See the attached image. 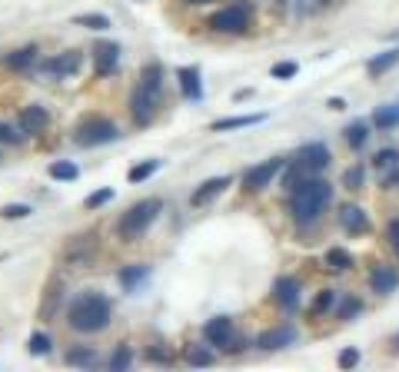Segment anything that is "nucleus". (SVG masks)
Here are the masks:
<instances>
[{"instance_id": "obj_6", "label": "nucleus", "mask_w": 399, "mask_h": 372, "mask_svg": "<svg viewBox=\"0 0 399 372\" xmlns=\"http://www.w3.org/2000/svg\"><path fill=\"white\" fill-rule=\"evenodd\" d=\"M160 100H163V94H156V90H150V86L136 84L133 90H130V100H127V110H130V120H133V126H150L156 120V114H160Z\"/></svg>"}, {"instance_id": "obj_7", "label": "nucleus", "mask_w": 399, "mask_h": 372, "mask_svg": "<svg viewBox=\"0 0 399 372\" xmlns=\"http://www.w3.org/2000/svg\"><path fill=\"white\" fill-rule=\"evenodd\" d=\"M97 249H100V236L97 233H80V236H70L67 246H64V263L67 266H77V269H87L94 266V259H97Z\"/></svg>"}, {"instance_id": "obj_41", "label": "nucleus", "mask_w": 399, "mask_h": 372, "mask_svg": "<svg viewBox=\"0 0 399 372\" xmlns=\"http://www.w3.org/2000/svg\"><path fill=\"white\" fill-rule=\"evenodd\" d=\"M273 80H293V76L300 74V64L296 60H283V64H273Z\"/></svg>"}, {"instance_id": "obj_14", "label": "nucleus", "mask_w": 399, "mask_h": 372, "mask_svg": "<svg viewBox=\"0 0 399 372\" xmlns=\"http://www.w3.org/2000/svg\"><path fill=\"white\" fill-rule=\"evenodd\" d=\"M293 343H296V329L290 323L270 326V329H263V333L256 336V349H263V353H276V349H286Z\"/></svg>"}, {"instance_id": "obj_43", "label": "nucleus", "mask_w": 399, "mask_h": 372, "mask_svg": "<svg viewBox=\"0 0 399 372\" xmlns=\"http://www.w3.org/2000/svg\"><path fill=\"white\" fill-rule=\"evenodd\" d=\"M30 213L34 210H30L27 203H7V206L0 210V216H4V220H27Z\"/></svg>"}, {"instance_id": "obj_2", "label": "nucleus", "mask_w": 399, "mask_h": 372, "mask_svg": "<svg viewBox=\"0 0 399 372\" xmlns=\"http://www.w3.org/2000/svg\"><path fill=\"white\" fill-rule=\"evenodd\" d=\"M113 319V303L110 296H103L100 289H87L67 303V326L80 336H94L103 333Z\"/></svg>"}, {"instance_id": "obj_21", "label": "nucleus", "mask_w": 399, "mask_h": 372, "mask_svg": "<svg viewBox=\"0 0 399 372\" xmlns=\"http://www.w3.org/2000/svg\"><path fill=\"white\" fill-rule=\"evenodd\" d=\"M146 279H150V266H146V263H130V266H123L117 273L120 289H123V293H130V296H133V293H140V286H143Z\"/></svg>"}, {"instance_id": "obj_47", "label": "nucleus", "mask_w": 399, "mask_h": 372, "mask_svg": "<svg viewBox=\"0 0 399 372\" xmlns=\"http://www.w3.org/2000/svg\"><path fill=\"white\" fill-rule=\"evenodd\" d=\"M246 349V339L243 336H233V339H230V343L223 346V349H220V353H226V356H240Z\"/></svg>"}, {"instance_id": "obj_18", "label": "nucleus", "mask_w": 399, "mask_h": 372, "mask_svg": "<svg viewBox=\"0 0 399 372\" xmlns=\"http://www.w3.org/2000/svg\"><path fill=\"white\" fill-rule=\"evenodd\" d=\"M60 306H64V279L54 276L47 283V289H44V303H40V309H37V319L50 323V319L60 313Z\"/></svg>"}, {"instance_id": "obj_15", "label": "nucleus", "mask_w": 399, "mask_h": 372, "mask_svg": "<svg viewBox=\"0 0 399 372\" xmlns=\"http://www.w3.org/2000/svg\"><path fill=\"white\" fill-rule=\"evenodd\" d=\"M233 186V176H210V180H203L200 186H196L193 193H190V206H210V203L220 196V193H226Z\"/></svg>"}, {"instance_id": "obj_10", "label": "nucleus", "mask_w": 399, "mask_h": 372, "mask_svg": "<svg viewBox=\"0 0 399 372\" xmlns=\"http://www.w3.org/2000/svg\"><path fill=\"white\" fill-rule=\"evenodd\" d=\"M94 74L97 76H110V74H117V67H120V44H113V40H97L94 44Z\"/></svg>"}, {"instance_id": "obj_5", "label": "nucleus", "mask_w": 399, "mask_h": 372, "mask_svg": "<svg viewBox=\"0 0 399 372\" xmlns=\"http://www.w3.org/2000/svg\"><path fill=\"white\" fill-rule=\"evenodd\" d=\"M206 27L213 34H223V37H243L253 27V7L240 0V4H230V7H220L213 17L206 20Z\"/></svg>"}, {"instance_id": "obj_29", "label": "nucleus", "mask_w": 399, "mask_h": 372, "mask_svg": "<svg viewBox=\"0 0 399 372\" xmlns=\"http://www.w3.org/2000/svg\"><path fill=\"white\" fill-rule=\"evenodd\" d=\"M343 136H346L350 150H363V146L370 144V124H366V120H353V124L343 130Z\"/></svg>"}, {"instance_id": "obj_49", "label": "nucleus", "mask_w": 399, "mask_h": 372, "mask_svg": "<svg viewBox=\"0 0 399 372\" xmlns=\"http://www.w3.org/2000/svg\"><path fill=\"white\" fill-rule=\"evenodd\" d=\"M326 106H330V110H346V100H343V96H330Z\"/></svg>"}, {"instance_id": "obj_34", "label": "nucleus", "mask_w": 399, "mask_h": 372, "mask_svg": "<svg viewBox=\"0 0 399 372\" xmlns=\"http://www.w3.org/2000/svg\"><path fill=\"white\" fill-rule=\"evenodd\" d=\"M363 183H366V166H363V163H353L350 170L343 173V190L360 193V190H363Z\"/></svg>"}, {"instance_id": "obj_1", "label": "nucleus", "mask_w": 399, "mask_h": 372, "mask_svg": "<svg viewBox=\"0 0 399 372\" xmlns=\"http://www.w3.org/2000/svg\"><path fill=\"white\" fill-rule=\"evenodd\" d=\"M330 203H333V183L306 176L290 190L286 213H290V220L296 226H316L323 220V213L330 210Z\"/></svg>"}, {"instance_id": "obj_3", "label": "nucleus", "mask_w": 399, "mask_h": 372, "mask_svg": "<svg viewBox=\"0 0 399 372\" xmlns=\"http://www.w3.org/2000/svg\"><path fill=\"white\" fill-rule=\"evenodd\" d=\"M160 213H163V200H160V196H150V200L133 203L127 213H120V220H117V236L123 239V243H133L136 236H143L146 229L153 226Z\"/></svg>"}, {"instance_id": "obj_50", "label": "nucleus", "mask_w": 399, "mask_h": 372, "mask_svg": "<svg viewBox=\"0 0 399 372\" xmlns=\"http://www.w3.org/2000/svg\"><path fill=\"white\" fill-rule=\"evenodd\" d=\"M250 96H253V90H250V86H243V90H236V100H250Z\"/></svg>"}, {"instance_id": "obj_45", "label": "nucleus", "mask_w": 399, "mask_h": 372, "mask_svg": "<svg viewBox=\"0 0 399 372\" xmlns=\"http://www.w3.org/2000/svg\"><path fill=\"white\" fill-rule=\"evenodd\" d=\"M146 359H150V363H160V366H170V363H173V356L163 349V343L150 346V349H146Z\"/></svg>"}, {"instance_id": "obj_26", "label": "nucleus", "mask_w": 399, "mask_h": 372, "mask_svg": "<svg viewBox=\"0 0 399 372\" xmlns=\"http://www.w3.org/2000/svg\"><path fill=\"white\" fill-rule=\"evenodd\" d=\"M323 263L333 269V273H350L353 266H356V259H353L350 249H343V246H330L326 249V256H323Z\"/></svg>"}, {"instance_id": "obj_48", "label": "nucleus", "mask_w": 399, "mask_h": 372, "mask_svg": "<svg viewBox=\"0 0 399 372\" xmlns=\"http://www.w3.org/2000/svg\"><path fill=\"white\" fill-rule=\"evenodd\" d=\"M380 183H383V190H393V186H399V166L380 173Z\"/></svg>"}, {"instance_id": "obj_27", "label": "nucleus", "mask_w": 399, "mask_h": 372, "mask_svg": "<svg viewBox=\"0 0 399 372\" xmlns=\"http://www.w3.org/2000/svg\"><path fill=\"white\" fill-rule=\"evenodd\" d=\"M183 363L200 369V366H213L216 356H213V346H183Z\"/></svg>"}, {"instance_id": "obj_31", "label": "nucleus", "mask_w": 399, "mask_h": 372, "mask_svg": "<svg viewBox=\"0 0 399 372\" xmlns=\"http://www.w3.org/2000/svg\"><path fill=\"white\" fill-rule=\"evenodd\" d=\"M399 64V47L396 50H386V54H376V57L366 64V74L370 76H383L386 70H393Z\"/></svg>"}, {"instance_id": "obj_9", "label": "nucleus", "mask_w": 399, "mask_h": 372, "mask_svg": "<svg viewBox=\"0 0 399 372\" xmlns=\"http://www.w3.org/2000/svg\"><path fill=\"white\" fill-rule=\"evenodd\" d=\"M286 156H270L266 163H256V166H250L243 176V190L246 193H260L266 190V186H273V180L283 173V166H286Z\"/></svg>"}, {"instance_id": "obj_51", "label": "nucleus", "mask_w": 399, "mask_h": 372, "mask_svg": "<svg viewBox=\"0 0 399 372\" xmlns=\"http://www.w3.org/2000/svg\"><path fill=\"white\" fill-rule=\"evenodd\" d=\"M393 356H399V333L393 336Z\"/></svg>"}, {"instance_id": "obj_40", "label": "nucleus", "mask_w": 399, "mask_h": 372, "mask_svg": "<svg viewBox=\"0 0 399 372\" xmlns=\"http://www.w3.org/2000/svg\"><path fill=\"white\" fill-rule=\"evenodd\" d=\"M156 170H160V160H143V163H136V166H130L127 180L130 183H143V180H150Z\"/></svg>"}, {"instance_id": "obj_37", "label": "nucleus", "mask_w": 399, "mask_h": 372, "mask_svg": "<svg viewBox=\"0 0 399 372\" xmlns=\"http://www.w3.org/2000/svg\"><path fill=\"white\" fill-rule=\"evenodd\" d=\"M130 363H133V349L123 343V346H117V349H113V356L107 359V369L110 372H123V369H130Z\"/></svg>"}, {"instance_id": "obj_39", "label": "nucleus", "mask_w": 399, "mask_h": 372, "mask_svg": "<svg viewBox=\"0 0 399 372\" xmlns=\"http://www.w3.org/2000/svg\"><path fill=\"white\" fill-rule=\"evenodd\" d=\"M373 166H376L380 173L399 166V150H396V146H383V150H376V156H373Z\"/></svg>"}, {"instance_id": "obj_46", "label": "nucleus", "mask_w": 399, "mask_h": 372, "mask_svg": "<svg viewBox=\"0 0 399 372\" xmlns=\"http://www.w3.org/2000/svg\"><path fill=\"white\" fill-rule=\"evenodd\" d=\"M386 243H390V249L399 256V216H393V220L386 223Z\"/></svg>"}, {"instance_id": "obj_19", "label": "nucleus", "mask_w": 399, "mask_h": 372, "mask_svg": "<svg viewBox=\"0 0 399 372\" xmlns=\"http://www.w3.org/2000/svg\"><path fill=\"white\" fill-rule=\"evenodd\" d=\"M176 84H180L183 100H190V104L203 100V76H200V67H180L176 70Z\"/></svg>"}, {"instance_id": "obj_11", "label": "nucleus", "mask_w": 399, "mask_h": 372, "mask_svg": "<svg viewBox=\"0 0 399 372\" xmlns=\"http://www.w3.org/2000/svg\"><path fill=\"white\" fill-rule=\"evenodd\" d=\"M336 220H340L343 233H350V236H366L373 229L370 213L363 210V206H356V203H343L340 213H336Z\"/></svg>"}, {"instance_id": "obj_30", "label": "nucleus", "mask_w": 399, "mask_h": 372, "mask_svg": "<svg viewBox=\"0 0 399 372\" xmlns=\"http://www.w3.org/2000/svg\"><path fill=\"white\" fill-rule=\"evenodd\" d=\"M363 309H366V303H363L360 296H340V303H336V319H343V323H350V319H356V316H363Z\"/></svg>"}, {"instance_id": "obj_52", "label": "nucleus", "mask_w": 399, "mask_h": 372, "mask_svg": "<svg viewBox=\"0 0 399 372\" xmlns=\"http://www.w3.org/2000/svg\"><path fill=\"white\" fill-rule=\"evenodd\" d=\"M186 4H193V7H203V4H213V0H186Z\"/></svg>"}, {"instance_id": "obj_12", "label": "nucleus", "mask_w": 399, "mask_h": 372, "mask_svg": "<svg viewBox=\"0 0 399 372\" xmlns=\"http://www.w3.org/2000/svg\"><path fill=\"white\" fill-rule=\"evenodd\" d=\"M296 163H300L303 170H306V173L313 176V173L330 170L333 153H330V146H326V144H320V140H316V144H306L300 153H296Z\"/></svg>"}, {"instance_id": "obj_25", "label": "nucleus", "mask_w": 399, "mask_h": 372, "mask_svg": "<svg viewBox=\"0 0 399 372\" xmlns=\"http://www.w3.org/2000/svg\"><path fill=\"white\" fill-rule=\"evenodd\" d=\"M64 363L67 366H77V369H94V366L100 363V356L94 346H74V349H67L64 353Z\"/></svg>"}, {"instance_id": "obj_22", "label": "nucleus", "mask_w": 399, "mask_h": 372, "mask_svg": "<svg viewBox=\"0 0 399 372\" xmlns=\"http://www.w3.org/2000/svg\"><path fill=\"white\" fill-rule=\"evenodd\" d=\"M37 54H40V47H34V44H27V47H20V50H10L7 57H4V67L14 70V74H24V70L37 67Z\"/></svg>"}, {"instance_id": "obj_35", "label": "nucleus", "mask_w": 399, "mask_h": 372, "mask_svg": "<svg viewBox=\"0 0 399 372\" xmlns=\"http://www.w3.org/2000/svg\"><path fill=\"white\" fill-rule=\"evenodd\" d=\"M140 84L156 90V94H163V67H160V64H146V67L140 70Z\"/></svg>"}, {"instance_id": "obj_23", "label": "nucleus", "mask_w": 399, "mask_h": 372, "mask_svg": "<svg viewBox=\"0 0 399 372\" xmlns=\"http://www.w3.org/2000/svg\"><path fill=\"white\" fill-rule=\"evenodd\" d=\"M266 114H246V116H223L210 124V134H226V130H243V126H256L263 124Z\"/></svg>"}, {"instance_id": "obj_36", "label": "nucleus", "mask_w": 399, "mask_h": 372, "mask_svg": "<svg viewBox=\"0 0 399 372\" xmlns=\"http://www.w3.org/2000/svg\"><path fill=\"white\" fill-rule=\"evenodd\" d=\"M50 349H54V339H50V333H44V329L30 333V339H27V353L30 356H50Z\"/></svg>"}, {"instance_id": "obj_38", "label": "nucleus", "mask_w": 399, "mask_h": 372, "mask_svg": "<svg viewBox=\"0 0 399 372\" xmlns=\"http://www.w3.org/2000/svg\"><path fill=\"white\" fill-rule=\"evenodd\" d=\"M74 27H87V30H110V17L107 14H77Z\"/></svg>"}, {"instance_id": "obj_33", "label": "nucleus", "mask_w": 399, "mask_h": 372, "mask_svg": "<svg viewBox=\"0 0 399 372\" xmlns=\"http://www.w3.org/2000/svg\"><path fill=\"white\" fill-rule=\"evenodd\" d=\"M50 180H57V183H70V180H77L80 176V166L77 163H70V160H57V163H50Z\"/></svg>"}, {"instance_id": "obj_17", "label": "nucleus", "mask_w": 399, "mask_h": 372, "mask_svg": "<svg viewBox=\"0 0 399 372\" xmlns=\"http://www.w3.org/2000/svg\"><path fill=\"white\" fill-rule=\"evenodd\" d=\"M233 336H236V326L230 316H213V319L203 326V343L213 346V349H223Z\"/></svg>"}, {"instance_id": "obj_8", "label": "nucleus", "mask_w": 399, "mask_h": 372, "mask_svg": "<svg viewBox=\"0 0 399 372\" xmlns=\"http://www.w3.org/2000/svg\"><path fill=\"white\" fill-rule=\"evenodd\" d=\"M80 67H84V50H64V54H54V57L37 64V70L44 76H50V80H67Z\"/></svg>"}, {"instance_id": "obj_4", "label": "nucleus", "mask_w": 399, "mask_h": 372, "mask_svg": "<svg viewBox=\"0 0 399 372\" xmlns=\"http://www.w3.org/2000/svg\"><path fill=\"white\" fill-rule=\"evenodd\" d=\"M120 126L110 120V116L103 114H87L84 120H80L77 126H74V134H70V140L77 146H84V150H90V146H103V144H113V140H120Z\"/></svg>"}, {"instance_id": "obj_42", "label": "nucleus", "mask_w": 399, "mask_h": 372, "mask_svg": "<svg viewBox=\"0 0 399 372\" xmlns=\"http://www.w3.org/2000/svg\"><path fill=\"white\" fill-rule=\"evenodd\" d=\"M113 200V190H97V193H90L87 200H84V210H100V206H107V203Z\"/></svg>"}, {"instance_id": "obj_44", "label": "nucleus", "mask_w": 399, "mask_h": 372, "mask_svg": "<svg viewBox=\"0 0 399 372\" xmlns=\"http://www.w3.org/2000/svg\"><path fill=\"white\" fill-rule=\"evenodd\" d=\"M336 366H340V369H356V366H360V349H356V346L343 349V353L336 356Z\"/></svg>"}, {"instance_id": "obj_28", "label": "nucleus", "mask_w": 399, "mask_h": 372, "mask_svg": "<svg viewBox=\"0 0 399 372\" xmlns=\"http://www.w3.org/2000/svg\"><path fill=\"white\" fill-rule=\"evenodd\" d=\"M30 136L27 130L20 126V120H4L0 116V144H10V146H20V144H27Z\"/></svg>"}, {"instance_id": "obj_24", "label": "nucleus", "mask_w": 399, "mask_h": 372, "mask_svg": "<svg viewBox=\"0 0 399 372\" xmlns=\"http://www.w3.org/2000/svg\"><path fill=\"white\" fill-rule=\"evenodd\" d=\"M336 303H340V293H336V289H320V293H316V299L310 303V309H306V316H310V319H323V316H333Z\"/></svg>"}, {"instance_id": "obj_13", "label": "nucleus", "mask_w": 399, "mask_h": 372, "mask_svg": "<svg viewBox=\"0 0 399 372\" xmlns=\"http://www.w3.org/2000/svg\"><path fill=\"white\" fill-rule=\"evenodd\" d=\"M300 293H303V286L296 276H276V283H273V303L280 306L283 313H296Z\"/></svg>"}, {"instance_id": "obj_32", "label": "nucleus", "mask_w": 399, "mask_h": 372, "mask_svg": "<svg viewBox=\"0 0 399 372\" xmlns=\"http://www.w3.org/2000/svg\"><path fill=\"white\" fill-rule=\"evenodd\" d=\"M373 126H376V130H396L399 126V104L380 106V110L373 114Z\"/></svg>"}, {"instance_id": "obj_20", "label": "nucleus", "mask_w": 399, "mask_h": 372, "mask_svg": "<svg viewBox=\"0 0 399 372\" xmlns=\"http://www.w3.org/2000/svg\"><path fill=\"white\" fill-rule=\"evenodd\" d=\"M370 289L376 296H390L399 289V269L396 266H373L370 269Z\"/></svg>"}, {"instance_id": "obj_16", "label": "nucleus", "mask_w": 399, "mask_h": 372, "mask_svg": "<svg viewBox=\"0 0 399 372\" xmlns=\"http://www.w3.org/2000/svg\"><path fill=\"white\" fill-rule=\"evenodd\" d=\"M17 120H20V126L27 130V136H40V134H47L50 130V110L47 106H40V104L20 106Z\"/></svg>"}]
</instances>
